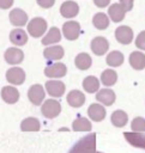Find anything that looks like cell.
I'll return each instance as SVG.
<instances>
[{"instance_id": "cell-26", "label": "cell", "mask_w": 145, "mask_h": 153, "mask_svg": "<svg viewBox=\"0 0 145 153\" xmlns=\"http://www.w3.org/2000/svg\"><path fill=\"white\" fill-rule=\"evenodd\" d=\"M61 39V33H60V30L55 26L50 27V30L48 31V33L42 38V44L44 45H49V44H54V43H58L60 42Z\"/></svg>"}, {"instance_id": "cell-17", "label": "cell", "mask_w": 145, "mask_h": 153, "mask_svg": "<svg viewBox=\"0 0 145 153\" xmlns=\"http://www.w3.org/2000/svg\"><path fill=\"white\" fill-rule=\"evenodd\" d=\"M66 99L67 103L73 108H80L85 103V96L79 90H72L71 92H68Z\"/></svg>"}, {"instance_id": "cell-5", "label": "cell", "mask_w": 145, "mask_h": 153, "mask_svg": "<svg viewBox=\"0 0 145 153\" xmlns=\"http://www.w3.org/2000/svg\"><path fill=\"white\" fill-rule=\"evenodd\" d=\"M90 49L92 50V53L97 56H101L103 54H105L109 49V42L105 37H102V36H97L95 37L92 41H91V44H90Z\"/></svg>"}, {"instance_id": "cell-33", "label": "cell", "mask_w": 145, "mask_h": 153, "mask_svg": "<svg viewBox=\"0 0 145 153\" xmlns=\"http://www.w3.org/2000/svg\"><path fill=\"white\" fill-rule=\"evenodd\" d=\"M135 47L140 50H145V30L140 31L135 38Z\"/></svg>"}, {"instance_id": "cell-14", "label": "cell", "mask_w": 145, "mask_h": 153, "mask_svg": "<svg viewBox=\"0 0 145 153\" xmlns=\"http://www.w3.org/2000/svg\"><path fill=\"white\" fill-rule=\"evenodd\" d=\"M96 99L102 104V105H111L114 104L115 99H116V96H115V92L110 88H102L99 91H97L96 93Z\"/></svg>"}, {"instance_id": "cell-23", "label": "cell", "mask_w": 145, "mask_h": 153, "mask_svg": "<svg viewBox=\"0 0 145 153\" xmlns=\"http://www.w3.org/2000/svg\"><path fill=\"white\" fill-rule=\"evenodd\" d=\"M110 121H111V123H113L115 127L122 128V127H125V126L127 124V122H128V116H127V114H126L123 110H115V111L111 114V116H110Z\"/></svg>"}, {"instance_id": "cell-20", "label": "cell", "mask_w": 145, "mask_h": 153, "mask_svg": "<svg viewBox=\"0 0 145 153\" xmlns=\"http://www.w3.org/2000/svg\"><path fill=\"white\" fill-rule=\"evenodd\" d=\"M129 65L137 71H141L145 68V54L139 50L132 51L129 55Z\"/></svg>"}, {"instance_id": "cell-16", "label": "cell", "mask_w": 145, "mask_h": 153, "mask_svg": "<svg viewBox=\"0 0 145 153\" xmlns=\"http://www.w3.org/2000/svg\"><path fill=\"white\" fill-rule=\"evenodd\" d=\"M5 61L10 65H18L24 59V53L18 48H8L4 54Z\"/></svg>"}, {"instance_id": "cell-28", "label": "cell", "mask_w": 145, "mask_h": 153, "mask_svg": "<svg viewBox=\"0 0 145 153\" xmlns=\"http://www.w3.org/2000/svg\"><path fill=\"white\" fill-rule=\"evenodd\" d=\"M40 121L35 117H26L20 123V129L23 131H37L40 130Z\"/></svg>"}, {"instance_id": "cell-4", "label": "cell", "mask_w": 145, "mask_h": 153, "mask_svg": "<svg viewBox=\"0 0 145 153\" xmlns=\"http://www.w3.org/2000/svg\"><path fill=\"white\" fill-rule=\"evenodd\" d=\"M62 33L68 41H75L80 35V24L75 20H68L62 26Z\"/></svg>"}, {"instance_id": "cell-13", "label": "cell", "mask_w": 145, "mask_h": 153, "mask_svg": "<svg viewBox=\"0 0 145 153\" xmlns=\"http://www.w3.org/2000/svg\"><path fill=\"white\" fill-rule=\"evenodd\" d=\"M125 14H126V10L123 8V6L120 2L111 4L108 8V16L114 23H119V22L123 20Z\"/></svg>"}, {"instance_id": "cell-2", "label": "cell", "mask_w": 145, "mask_h": 153, "mask_svg": "<svg viewBox=\"0 0 145 153\" xmlns=\"http://www.w3.org/2000/svg\"><path fill=\"white\" fill-rule=\"evenodd\" d=\"M46 30H47V22L41 17H36L31 19L28 24V31L35 38L41 37L46 32Z\"/></svg>"}, {"instance_id": "cell-31", "label": "cell", "mask_w": 145, "mask_h": 153, "mask_svg": "<svg viewBox=\"0 0 145 153\" xmlns=\"http://www.w3.org/2000/svg\"><path fill=\"white\" fill-rule=\"evenodd\" d=\"M72 128L75 131H89L91 130V122L85 117H78L73 121Z\"/></svg>"}, {"instance_id": "cell-24", "label": "cell", "mask_w": 145, "mask_h": 153, "mask_svg": "<svg viewBox=\"0 0 145 153\" xmlns=\"http://www.w3.org/2000/svg\"><path fill=\"white\" fill-rule=\"evenodd\" d=\"M74 63H75L77 68H79L81 71H86V69L90 68V66L92 63V59H91V56L87 53H79L75 56Z\"/></svg>"}, {"instance_id": "cell-11", "label": "cell", "mask_w": 145, "mask_h": 153, "mask_svg": "<svg viewBox=\"0 0 145 153\" xmlns=\"http://www.w3.org/2000/svg\"><path fill=\"white\" fill-rule=\"evenodd\" d=\"M79 12V6L75 1H72V0H67L65 2H62V5L60 6V13L64 18H73L78 14Z\"/></svg>"}, {"instance_id": "cell-19", "label": "cell", "mask_w": 145, "mask_h": 153, "mask_svg": "<svg viewBox=\"0 0 145 153\" xmlns=\"http://www.w3.org/2000/svg\"><path fill=\"white\" fill-rule=\"evenodd\" d=\"M1 98L8 104H14L19 99V91L13 86H5L1 90Z\"/></svg>"}, {"instance_id": "cell-30", "label": "cell", "mask_w": 145, "mask_h": 153, "mask_svg": "<svg viewBox=\"0 0 145 153\" xmlns=\"http://www.w3.org/2000/svg\"><path fill=\"white\" fill-rule=\"evenodd\" d=\"M117 80V73L114 69H104L101 74V81L104 86H113Z\"/></svg>"}, {"instance_id": "cell-27", "label": "cell", "mask_w": 145, "mask_h": 153, "mask_svg": "<svg viewBox=\"0 0 145 153\" xmlns=\"http://www.w3.org/2000/svg\"><path fill=\"white\" fill-rule=\"evenodd\" d=\"M83 88L87 93H93L99 90V80L96 76L89 75L83 80Z\"/></svg>"}, {"instance_id": "cell-21", "label": "cell", "mask_w": 145, "mask_h": 153, "mask_svg": "<svg viewBox=\"0 0 145 153\" xmlns=\"http://www.w3.org/2000/svg\"><path fill=\"white\" fill-rule=\"evenodd\" d=\"M64 48L61 45H50L47 47L43 51V55L47 60H60L64 57Z\"/></svg>"}, {"instance_id": "cell-34", "label": "cell", "mask_w": 145, "mask_h": 153, "mask_svg": "<svg viewBox=\"0 0 145 153\" xmlns=\"http://www.w3.org/2000/svg\"><path fill=\"white\" fill-rule=\"evenodd\" d=\"M36 2L42 8H50L55 4V0H36Z\"/></svg>"}, {"instance_id": "cell-36", "label": "cell", "mask_w": 145, "mask_h": 153, "mask_svg": "<svg viewBox=\"0 0 145 153\" xmlns=\"http://www.w3.org/2000/svg\"><path fill=\"white\" fill-rule=\"evenodd\" d=\"M13 5V0H0V8L7 10Z\"/></svg>"}, {"instance_id": "cell-6", "label": "cell", "mask_w": 145, "mask_h": 153, "mask_svg": "<svg viewBox=\"0 0 145 153\" xmlns=\"http://www.w3.org/2000/svg\"><path fill=\"white\" fill-rule=\"evenodd\" d=\"M25 78V72L19 67H12L6 72V80L12 85H22Z\"/></svg>"}, {"instance_id": "cell-10", "label": "cell", "mask_w": 145, "mask_h": 153, "mask_svg": "<svg viewBox=\"0 0 145 153\" xmlns=\"http://www.w3.org/2000/svg\"><path fill=\"white\" fill-rule=\"evenodd\" d=\"M66 72H67V68L61 62L49 65L44 68V74L48 78H62V76H65Z\"/></svg>"}, {"instance_id": "cell-8", "label": "cell", "mask_w": 145, "mask_h": 153, "mask_svg": "<svg viewBox=\"0 0 145 153\" xmlns=\"http://www.w3.org/2000/svg\"><path fill=\"white\" fill-rule=\"evenodd\" d=\"M28 98L34 105H41L44 99V88L42 85H32L28 91Z\"/></svg>"}, {"instance_id": "cell-25", "label": "cell", "mask_w": 145, "mask_h": 153, "mask_svg": "<svg viewBox=\"0 0 145 153\" xmlns=\"http://www.w3.org/2000/svg\"><path fill=\"white\" fill-rule=\"evenodd\" d=\"M123 60H125L123 59V54L121 51H119V50L110 51L107 55V57H105V62L110 67H119V66H121L123 63Z\"/></svg>"}, {"instance_id": "cell-7", "label": "cell", "mask_w": 145, "mask_h": 153, "mask_svg": "<svg viewBox=\"0 0 145 153\" xmlns=\"http://www.w3.org/2000/svg\"><path fill=\"white\" fill-rule=\"evenodd\" d=\"M115 38L121 44H129L133 41V30L127 25H121L115 30Z\"/></svg>"}, {"instance_id": "cell-22", "label": "cell", "mask_w": 145, "mask_h": 153, "mask_svg": "<svg viewBox=\"0 0 145 153\" xmlns=\"http://www.w3.org/2000/svg\"><path fill=\"white\" fill-rule=\"evenodd\" d=\"M10 41L16 45H24L28 42V35L23 29H14L10 33Z\"/></svg>"}, {"instance_id": "cell-1", "label": "cell", "mask_w": 145, "mask_h": 153, "mask_svg": "<svg viewBox=\"0 0 145 153\" xmlns=\"http://www.w3.org/2000/svg\"><path fill=\"white\" fill-rule=\"evenodd\" d=\"M68 153H102L96 149V134L91 133L79 139L68 151Z\"/></svg>"}, {"instance_id": "cell-37", "label": "cell", "mask_w": 145, "mask_h": 153, "mask_svg": "<svg viewBox=\"0 0 145 153\" xmlns=\"http://www.w3.org/2000/svg\"><path fill=\"white\" fill-rule=\"evenodd\" d=\"M109 2H110V0H93V4H95L97 7H99V8L107 7V6L109 5Z\"/></svg>"}, {"instance_id": "cell-15", "label": "cell", "mask_w": 145, "mask_h": 153, "mask_svg": "<svg viewBox=\"0 0 145 153\" xmlns=\"http://www.w3.org/2000/svg\"><path fill=\"white\" fill-rule=\"evenodd\" d=\"M105 114H107V111L102 104L93 103L87 108V115L95 122H101L102 120H104Z\"/></svg>"}, {"instance_id": "cell-18", "label": "cell", "mask_w": 145, "mask_h": 153, "mask_svg": "<svg viewBox=\"0 0 145 153\" xmlns=\"http://www.w3.org/2000/svg\"><path fill=\"white\" fill-rule=\"evenodd\" d=\"M10 22L14 26H23L28 22V14L20 8H14L10 12Z\"/></svg>"}, {"instance_id": "cell-29", "label": "cell", "mask_w": 145, "mask_h": 153, "mask_svg": "<svg viewBox=\"0 0 145 153\" xmlns=\"http://www.w3.org/2000/svg\"><path fill=\"white\" fill-rule=\"evenodd\" d=\"M92 24L97 30H105L109 25V18L105 13L98 12L92 18Z\"/></svg>"}, {"instance_id": "cell-12", "label": "cell", "mask_w": 145, "mask_h": 153, "mask_svg": "<svg viewBox=\"0 0 145 153\" xmlns=\"http://www.w3.org/2000/svg\"><path fill=\"white\" fill-rule=\"evenodd\" d=\"M46 90L52 97H61L66 90L65 84L59 80H49L46 82Z\"/></svg>"}, {"instance_id": "cell-32", "label": "cell", "mask_w": 145, "mask_h": 153, "mask_svg": "<svg viewBox=\"0 0 145 153\" xmlns=\"http://www.w3.org/2000/svg\"><path fill=\"white\" fill-rule=\"evenodd\" d=\"M131 129L135 133H145V117H134L131 122Z\"/></svg>"}, {"instance_id": "cell-3", "label": "cell", "mask_w": 145, "mask_h": 153, "mask_svg": "<svg viewBox=\"0 0 145 153\" xmlns=\"http://www.w3.org/2000/svg\"><path fill=\"white\" fill-rule=\"evenodd\" d=\"M61 111V105L55 99H47L41 106V112L46 118H54Z\"/></svg>"}, {"instance_id": "cell-35", "label": "cell", "mask_w": 145, "mask_h": 153, "mask_svg": "<svg viewBox=\"0 0 145 153\" xmlns=\"http://www.w3.org/2000/svg\"><path fill=\"white\" fill-rule=\"evenodd\" d=\"M120 4L123 6V8L127 11H131L133 8V4H134V0H119Z\"/></svg>"}, {"instance_id": "cell-9", "label": "cell", "mask_w": 145, "mask_h": 153, "mask_svg": "<svg viewBox=\"0 0 145 153\" xmlns=\"http://www.w3.org/2000/svg\"><path fill=\"white\" fill-rule=\"evenodd\" d=\"M123 136L126 139V141L137 147V148H141L145 149V133H135V131H125Z\"/></svg>"}]
</instances>
